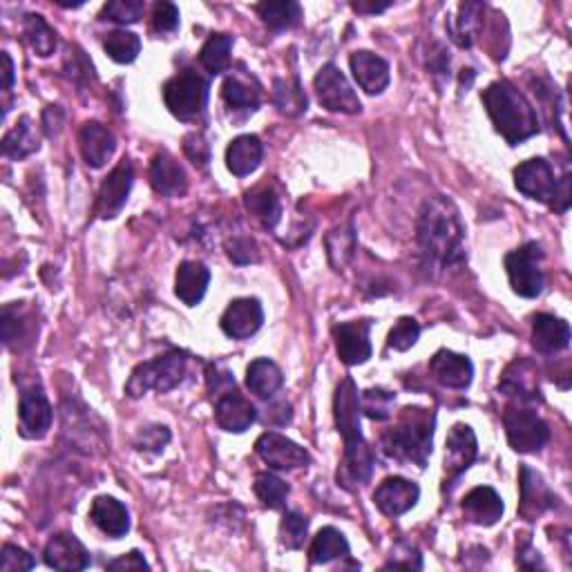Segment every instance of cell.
Here are the masks:
<instances>
[{
  "instance_id": "obj_1",
  "label": "cell",
  "mask_w": 572,
  "mask_h": 572,
  "mask_svg": "<svg viewBox=\"0 0 572 572\" xmlns=\"http://www.w3.org/2000/svg\"><path fill=\"white\" fill-rule=\"evenodd\" d=\"M333 416L340 436L345 438V456L338 470V483L347 490H356L369 481L374 470V456H371L365 436L360 432V398L354 380H342L333 398Z\"/></svg>"
},
{
  "instance_id": "obj_2",
  "label": "cell",
  "mask_w": 572,
  "mask_h": 572,
  "mask_svg": "<svg viewBox=\"0 0 572 572\" xmlns=\"http://www.w3.org/2000/svg\"><path fill=\"white\" fill-rule=\"evenodd\" d=\"M421 251L438 266H452L463 262L465 226L459 208L443 195L427 199L416 228Z\"/></svg>"
},
{
  "instance_id": "obj_3",
  "label": "cell",
  "mask_w": 572,
  "mask_h": 572,
  "mask_svg": "<svg viewBox=\"0 0 572 572\" xmlns=\"http://www.w3.org/2000/svg\"><path fill=\"white\" fill-rule=\"evenodd\" d=\"M483 103L501 137L519 146L539 132V117L532 103L510 81H494L483 90Z\"/></svg>"
},
{
  "instance_id": "obj_4",
  "label": "cell",
  "mask_w": 572,
  "mask_h": 572,
  "mask_svg": "<svg viewBox=\"0 0 572 572\" xmlns=\"http://www.w3.org/2000/svg\"><path fill=\"white\" fill-rule=\"evenodd\" d=\"M434 414L427 409L407 407L398 423L383 436V452L398 463L418 465L423 470L432 454Z\"/></svg>"
},
{
  "instance_id": "obj_5",
  "label": "cell",
  "mask_w": 572,
  "mask_h": 572,
  "mask_svg": "<svg viewBox=\"0 0 572 572\" xmlns=\"http://www.w3.org/2000/svg\"><path fill=\"white\" fill-rule=\"evenodd\" d=\"M514 186L530 199L548 204L564 213L570 206V177L557 179L546 159H530L514 170Z\"/></svg>"
},
{
  "instance_id": "obj_6",
  "label": "cell",
  "mask_w": 572,
  "mask_h": 572,
  "mask_svg": "<svg viewBox=\"0 0 572 572\" xmlns=\"http://www.w3.org/2000/svg\"><path fill=\"white\" fill-rule=\"evenodd\" d=\"M186 374V356L179 351H170L166 356H159L150 362H141L130 374L126 385V394L130 398H141L148 392L166 394L175 389Z\"/></svg>"
},
{
  "instance_id": "obj_7",
  "label": "cell",
  "mask_w": 572,
  "mask_h": 572,
  "mask_svg": "<svg viewBox=\"0 0 572 572\" xmlns=\"http://www.w3.org/2000/svg\"><path fill=\"white\" fill-rule=\"evenodd\" d=\"M166 108L181 121H190L204 112L208 101V81L195 70L175 74L164 85Z\"/></svg>"
},
{
  "instance_id": "obj_8",
  "label": "cell",
  "mask_w": 572,
  "mask_h": 572,
  "mask_svg": "<svg viewBox=\"0 0 572 572\" xmlns=\"http://www.w3.org/2000/svg\"><path fill=\"white\" fill-rule=\"evenodd\" d=\"M541 246L530 242L521 249L505 255V271H508L512 291L521 298H537L543 291V271H541Z\"/></svg>"
},
{
  "instance_id": "obj_9",
  "label": "cell",
  "mask_w": 572,
  "mask_h": 572,
  "mask_svg": "<svg viewBox=\"0 0 572 572\" xmlns=\"http://www.w3.org/2000/svg\"><path fill=\"white\" fill-rule=\"evenodd\" d=\"M503 425L510 447L521 454L539 452L550 438L548 425L543 423L541 416H537V412H532V409L510 407L508 412L503 414Z\"/></svg>"
},
{
  "instance_id": "obj_10",
  "label": "cell",
  "mask_w": 572,
  "mask_h": 572,
  "mask_svg": "<svg viewBox=\"0 0 572 572\" xmlns=\"http://www.w3.org/2000/svg\"><path fill=\"white\" fill-rule=\"evenodd\" d=\"M316 94L322 108H327L329 112H345V114H356L362 110V103L358 99V94L351 88L347 76L340 72L338 65L327 63L324 68L316 74Z\"/></svg>"
},
{
  "instance_id": "obj_11",
  "label": "cell",
  "mask_w": 572,
  "mask_h": 572,
  "mask_svg": "<svg viewBox=\"0 0 572 572\" xmlns=\"http://www.w3.org/2000/svg\"><path fill=\"white\" fill-rule=\"evenodd\" d=\"M255 452L260 454V459L266 465L282 472L300 470V467H307L311 463V456L304 447L278 432H266L257 438Z\"/></svg>"
},
{
  "instance_id": "obj_12",
  "label": "cell",
  "mask_w": 572,
  "mask_h": 572,
  "mask_svg": "<svg viewBox=\"0 0 572 572\" xmlns=\"http://www.w3.org/2000/svg\"><path fill=\"white\" fill-rule=\"evenodd\" d=\"M132 181H135V168L130 159H123L121 164L103 181L97 199V215L101 219H114L128 202Z\"/></svg>"
},
{
  "instance_id": "obj_13",
  "label": "cell",
  "mask_w": 572,
  "mask_h": 572,
  "mask_svg": "<svg viewBox=\"0 0 572 572\" xmlns=\"http://www.w3.org/2000/svg\"><path fill=\"white\" fill-rule=\"evenodd\" d=\"M369 320H356V322H342L333 329V338H336V349L340 360L349 367L365 365L371 358V340H369Z\"/></svg>"
},
{
  "instance_id": "obj_14",
  "label": "cell",
  "mask_w": 572,
  "mask_h": 572,
  "mask_svg": "<svg viewBox=\"0 0 572 572\" xmlns=\"http://www.w3.org/2000/svg\"><path fill=\"white\" fill-rule=\"evenodd\" d=\"M262 322H264L262 304L255 298L233 300L231 304H228V309L224 311L222 320H219V324H222V331L228 338H235V340L251 338L253 333L260 331Z\"/></svg>"
},
{
  "instance_id": "obj_15",
  "label": "cell",
  "mask_w": 572,
  "mask_h": 572,
  "mask_svg": "<svg viewBox=\"0 0 572 572\" xmlns=\"http://www.w3.org/2000/svg\"><path fill=\"white\" fill-rule=\"evenodd\" d=\"M18 418H21V432L27 438H43L52 427V405L41 387L25 389L18 403Z\"/></svg>"
},
{
  "instance_id": "obj_16",
  "label": "cell",
  "mask_w": 572,
  "mask_h": 572,
  "mask_svg": "<svg viewBox=\"0 0 572 572\" xmlns=\"http://www.w3.org/2000/svg\"><path fill=\"white\" fill-rule=\"evenodd\" d=\"M479 454V447H476V436L472 432L470 425L456 423L450 434H447L445 443V472L447 479L454 481L470 467Z\"/></svg>"
},
{
  "instance_id": "obj_17",
  "label": "cell",
  "mask_w": 572,
  "mask_h": 572,
  "mask_svg": "<svg viewBox=\"0 0 572 572\" xmlns=\"http://www.w3.org/2000/svg\"><path fill=\"white\" fill-rule=\"evenodd\" d=\"M418 497H421L418 485L403 479V476H389L374 492L378 510L387 514V517H400V514L409 512L418 503Z\"/></svg>"
},
{
  "instance_id": "obj_18",
  "label": "cell",
  "mask_w": 572,
  "mask_h": 572,
  "mask_svg": "<svg viewBox=\"0 0 572 572\" xmlns=\"http://www.w3.org/2000/svg\"><path fill=\"white\" fill-rule=\"evenodd\" d=\"M432 376L447 389H467L474 378L472 360L461 354H454L450 349L436 351V356L429 362Z\"/></svg>"
},
{
  "instance_id": "obj_19",
  "label": "cell",
  "mask_w": 572,
  "mask_h": 572,
  "mask_svg": "<svg viewBox=\"0 0 572 572\" xmlns=\"http://www.w3.org/2000/svg\"><path fill=\"white\" fill-rule=\"evenodd\" d=\"M45 564L54 570H85L90 568V552L74 535H56L47 541L43 552Z\"/></svg>"
},
{
  "instance_id": "obj_20",
  "label": "cell",
  "mask_w": 572,
  "mask_h": 572,
  "mask_svg": "<svg viewBox=\"0 0 572 572\" xmlns=\"http://www.w3.org/2000/svg\"><path fill=\"white\" fill-rule=\"evenodd\" d=\"M215 421L219 427L226 429V432L242 434L257 421V412L249 400L237 394L233 389V392L217 398Z\"/></svg>"
},
{
  "instance_id": "obj_21",
  "label": "cell",
  "mask_w": 572,
  "mask_h": 572,
  "mask_svg": "<svg viewBox=\"0 0 572 572\" xmlns=\"http://www.w3.org/2000/svg\"><path fill=\"white\" fill-rule=\"evenodd\" d=\"M150 184L159 195L181 197L188 188V179L175 157H170L168 152H159L150 161Z\"/></svg>"
},
{
  "instance_id": "obj_22",
  "label": "cell",
  "mask_w": 572,
  "mask_h": 572,
  "mask_svg": "<svg viewBox=\"0 0 572 572\" xmlns=\"http://www.w3.org/2000/svg\"><path fill=\"white\" fill-rule=\"evenodd\" d=\"M555 501V494L543 483L541 474L530 470V467H521V517L535 521L539 514L550 510Z\"/></svg>"
},
{
  "instance_id": "obj_23",
  "label": "cell",
  "mask_w": 572,
  "mask_h": 572,
  "mask_svg": "<svg viewBox=\"0 0 572 572\" xmlns=\"http://www.w3.org/2000/svg\"><path fill=\"white\" fill-rule=\"evenodd\" d=\"M79 148L81 155L85 159V164L92 168L106 166V161L114 155V148H117V141L114 135L97 121L83 123V128L79 132Z\"/></svg>"
},
{
  "instance_id": "obj_24",
  "label": "cell",
  "mask_w": 572,
  "mask_h": 572,
  "mask_svg": "<svg viewBox=\"0 0 572 572\" xmlns=\"http://www.w3.org/2000/svg\"><path fill=\"white\" fill-rule=\"evenodd\" d=\"M532 345L539 354H559L570 345V327L566 320L539 313L532 322Z\"/></svg>"
},
{
  "instance_id": "obj_25",
  "label": "cell",
  "mask_w": 572,
  "mask_h": 572,
  "mask_svg": "<svg viewBox=\"0 0 572 572\" xmlns=\"http://www.w3.org/2000/svg\"><path fill=\"white\" fill-rule=\"evenodd\" d=\"M351 72L367 94H380L389 85V63L374 52H356L349 59Z\"/></svg>"
},
{
  "instance_id": "obj_26",
  "label": "cell",
  "mask_w": 572,
  "mask_h": 572,
  "mask_svg": "<svg viewBox=\"0 0 572 572\" xmlns=\"http://www.w3.org/2000/svg\"><path fill=\"white\" fill-rule=\"evenodd\" d=\"M463 512L467 521L476 523V526H494L503 517V499L492 488H474L463 499Z\"/></svg>"
},
{
  "instance_id": "obj_27",
  "label": "cell",
  "mask_w": 572,
  "mask_h": 572,
  "mask_svg": "<svg viewBox=\"0 0 572 572\" xmlns=\"http://www.w3.org/2000/svg\"><path fill=\"white\" fill-rule=\"evenodd\" d=\"M90 519L103 535L119 539L130 530V514L126 505L114 497H97L92 501Z\"/></svg>"
},
{
  "instance_id": "obj_28",
  "label": "cell",
  "mask_w": 572,
  "mask_h": 572,
  "mask_svg": "<svg viewBox=\"0 0 572 572\" xmlns=\"http://www.w3.org/2000/svg\"><path fill=\"white\" fill-rule=\"evenodd\" d=\"M208 284H211V271H208L202 262L179 264L175 275V293L188 307H195V304L204 300Z\"/></svg>"
},
{
  "instance_id": "obj_29",
  "label": "cell",
  "mask_w": 572,
  "mask_h": 572,
  "mask_svg": "<svg viewBox=\"0 0 572 572\" xmlns=\"http://www.w3.org/2000/svg\"><path fill=\"white\" fill-rule=\"evenodd\" d=\"M264 146L255 135H242L231 141L226 150V166L235 177H246L255 173L262 164Z\"/></svg>"
},
{
  "instance_id": "obj_30",
  "label": "cell",
  "mask_w": 572,
  "mask_h": 572,
  "mask_svg": "<svg viewBox=\"0 0 572 572\" xmlns=\"http://www.w3.org/2000/svg\"><path fill=\"white\" fill-rule=\"evenodd\" d=\"M282 383V369L269 358H257L251 362L249 369H246V387L260 398H273L280 392Z\"/></svg>"
},
{
  "instance_id": "obj_31",
  "label": "cell",
  "mask_w": 572,
  "mask_h": 572,
  "mask_svg": "<svg viewBox=\"0 0 572 572\" xmlns=\"http://www.w3.org/2000/svg\"><path fill=\"white\" fill-rule=\"evenodd\" d=\"M499 389L508 396H517L521 400H537L539 398V383H537L535 369H532L528 360L514 362V365L505 371Z\"/></svg>"
},
{
  "instance_id": "obj_32",
  "label": "cell",
  "mask_w": 572,
  "mask_h": 572,
  "mask_svg": "<svg viewBox=\"0 0 572 572\" xmlns=\"http://www.w3.org/2000/svg\"><path fill=\"white\" fill-rule=\"evenodd\" d=\"M244 204L255 219H260L264 228L278 226L280 217H282V204H280V197L275 195L269 186L249 190V193L244 195Z\"/></svg>"
},
{
  "instance_id": "obj_33",
  "label": "cell",
  "mask_w": 572,
  "mask_h": 572,
  "mask_svg": "<svg viewBox=\"0 0 572 572\" xmlns=\"http://www.w3.org/2000/svg\"><path fill=\"white\" fill-rule=\"evenodd\" d=\"M342 557H349V543L345 535H342V532L336 528H322L311 543V550H309L311 564L313 566L331 564L333 559H342Z\"/></svg>"
},
{
  "instance_id": "obj_34",
  "label": "cell",
  "mask_w": 572,
  "mask_h": 572,
  "mask_svg": "<svg viewBox=\"0 0 572 572\" xmlns=\"http://www.w3.org/2000/svg\"><path fill=\"white\" fill-rule=\"evenodd\" d=\"M481 3H465L459 7V18H452L447 30H450L452 41L459 47H472L476 34L481 30Z\"/></svg>"
},
{
  "instance_id": "obj_35",
  "label": "cell",
  "mask_w": 572,
  "mask_h": 572,
  "mask_svg": "<svg viewBox=\"0 0 572 572\" xmlns=\"http://www.w3.org/2000/svg\"><path fill=\"white\" fill-rule=\"evenodd\" d=\"M273 103L286 117H298V114L307 112L309 99L304 94L302 85L298 83V79H278L273 83Z\"/></svg>"
},
{
  "instance_id": "obj_36",
  "label": "cell",
  "mask_w": 572,
  "mask_h": 572,
  "mask_svg": "<svg viewBox=\"0 0 572 572\" xmlns=\"http://www.w3.org/2000/svg\"><path fill=\"white\" fill-rule=\"evenodd\" d=\"M38 150V137L32 128L30 117H23L7 132L3 139V155L12 159H23Z\"/></svg>"
},
{
  "instance_id": "obj_37",
  "label": "cell",
  "mask_w": 572,
  "mask_h": 572,
  "mask_svg": "<svg viewBox=\"0 0 572 572\" xmlns=\"http://www.w3.org/2000/svg\"><path fill=\"white\" fill-rule=\"evenodd\" d=\"M257 14H260L262 21L271 27V30H291L300 23L302 18V7L300 3H293V0H282V3H262L257 5Z\"/></svg>"
},
{
  "instance_id": "obj_38",
  "label": "cell",
  "mask_w": 572,
  "mask_h": 572,
  "mask_svg": "<svg viewBox=\"0 0 572 572\" xmlns=\"http://www.w3.org/2000/svg\"><path fill=\"white\" fill-rule=\"evenodd\" d=\"M231 50H233V36L228 34H215L208 38L199 54L204 68L211 74H222L231 65Z\"/></svg>"
},
{
  "instance_id": "obj_39",
  "label": "cell",
  "mask_w": 572,
  "mask_h": 572,
  "mask_svg": "<svg viewBox=\"0 0 572 572\" xmlns=\"http://www.w3.org/2000/svg\"><path fill=\"white\" fill-rule=\"evenodd\" d=\"M23 34H25V41L30 43L32 50L38 54V56H52L54 50H56V32L52 30L50 25H47V21L43 16H38V14H30L25 18V25H23Z\"/></svg>"
},
{
  "instance_id": "obj_40",
  "label": "cell",
  "mask_w": 572,
  "mask_h": 572,
  "mask_svg": "<svg viewBox=\"0 0 572 572\" xmlns=\"http://www.w3.org/2000/svg\"><path fill=\"white\" fill-rule=\"evenodd\" d=\"M222 97L235 110L253 112L260 106V90H257V85H251L249 81L240 79V76H228L222 85Z\"/></svg>"
},
{
  "instance_id": "obj_41",
  "label": "cell",
  "mask_w": 572,
  "mask_h": 572,
  "mask_svg": "<svg viewBox=\"0 0 572 572\" xmlns=\"http://www.w3.org/2000/svg\"><path fill=\"white\" fill-rule=\"evenodd\" d=\"M103 47H106V52L114 63H132L139 56L141 52V41L137 34L126 32V30H117V32H110L106 36V41H103Z\"/></svg>"
},
{
  "instance_id": "obj_42",
  "label": "cell",
  "mask_w": 572,
  "mask_h": 572,
  "mask_svg": "<svg viewBox=\"0 0 572 572\" xmlns=\"http://www.w3.org/2000/svg\"><path fill=\"white\" fill-rule=\"evenodd\" d=\"M253 490L257 494V499H260L269 510L284 508L286 497H289V485L273 474H257Z\"/></svg>"
},
{
  "instance_id": "obj_43",
  "label": "cell",
  "mask_w": 572,
  "mask_h": 572,
  "mask_svg": "<svg viewBox=\"0 0 572 572\" xmlns=\"http://www.w3.org/2000/svg\"><path fill=\"white\" fill-rule=\"evenodd\" d=\"M309 532V519L300 512H286L280 523V541L284 548L300 550Z\"/></svg>"
},
{
  "instance_id": "obj_44",
  "label": "cell",
  "mask_w": 572,
  "mask_h": 572,
  "mask_svg": "<svg viewBox=\"0 0 572 572\" xmlns=\"http://www.w3.org/2000/svg\"><path fill=\"white\" fill-rule=\"evenodd\" d=\"M396 396L387 389H367L360 398V412H365L371 421H385L392 416V405Z\"/></svg>"
},
{
  "instance_id": "obj_45",
  "label": "cell",
  "mask_w": 572,
  "mask_h": 572,
  "mask_svg": "<svg viewBox=\"0 0 572 572\" xmlns=\"http://www.w3.org/2000/svg\"><path fill=\"white\" fill-rule=\"evenodd\" d=\"M327 246H329V260L331 264L336 266V271H340L345 266L351 255H354L356 249V240H354V228L349 226V231H331V235L327 237Z\"/></svg>"
},
{
  "instance_id": "obj_46",
  "label": "cell",
  "mask_w": 572,
  "mask_h": 572,
  "mask_svg": "<svg viewBox=\"0 0 572 572\" xmlns=\"http://www.w3.org/2000/svg\"><path fill=\"white\" fill-rule=\"evenodd\" d=\"M418 336H421V324L414 318H400L394 324V329L389 331L387 345L396 351H407L416 345Z\"/></svg>"
},
{
  "instance_id": "obj_47",
  "label": "cell",
  "mask_w": 572,
  "mask_h": 572,
  "mask_svg": "<svg viewBox=\"0 0 572 572\" xmlns=\"http://www.w3.org/2000/svg\"><path fill=\"white\" fill-rule=\"evenodd\" d=\"M143 0H112L103 7V18L114 23H137L143 16Z\"/></svg>"
},
{
  "instance_id": "obj_48",
  "label": "cell",
  "mask_w": 572,
  "mask_h": 572,
  "mask_svg": "<svg viewBox=\"0 0 572 572\" xmlns=\"http://www.w3.org/2000/svg\"><path fill=\"white\" fill-rule=\"evenodd\" d=\"M170 441V432L164 425H148L137 434V450L148 454H161Z\"/></svg>"
},
{
  "instance_id": "obj_49",
  "label": "cell",
  "mask_w": 572,
  "mask_h": 572,
  "mask_svg": "<svg viewBox=\"0 0 572 572\" xmlns=\"http://www.w3.org/2000/svg\"><path fill=\"white\" fill-rule=\"evenodd\" d=\"M226 253L235 264H253L260 262V249L251 237H233L226 242Z\"/></svg>"
},
{
  "instance_id": "obj_50",
  "label": "cell",
  "mask_w": 572,
  "mask_h": 572,
  "mask_svg": "<svg viewBox=\"0 0 572 572\" xmlns=\"http://www.w3.org/2000/svg\"><path fill=\"white\" fill-rule=\"evenodd\" d=\"M34 566H36V561L32 559V555H27L23 548L12 546V543L3 546V552H0V570L3 572L32 570Z\"/></svg>"
},
{
  "instance_id": "obj_51",
  "label": "cell",
  "mask_w": 572,
  "mask_h": 572,
  "mask_svg": "<svg viewBox=\"0 0 572 572\" xmlns=\"http://www.w3.org/2000/svg\"><path fill=\"white\" fill-rule=\"evenodd\" d=\"M152 27L159 34H170L179 27V9L173 3H157L152 9Z\"/></svg>"
},
{
  "instance_id": "obj_52",
  "label": "cell",
  "mask_w": 572,
  "mask_h": 572,
  "mask_svg": "<svg viewBox=\"0 0 572 572\" xmlns=\"http://www.w3.org/2000/svg\"><path fill=\"white\" fill-rule=\"evenodd\" d=\"M206 383H208V392L217 398H222L224 394L233 392L235 389V378L231 376V371H226L219 365H208Z\"/></svg>"
},
{
  "instance_id": "obj_53",
  "label": "cell",
  "mask_w": 572,
  "mask_h": 572,
  "mask_svg": "<svg viewBox=\"0 0 572 572\" xmlns=\"http://www.w3.org/2000/svg\"><path fill=\"white\" fill-rule=\"evenodd\" d=\"M385 568H394V570H421L423 568V559L418 555V550L412 546H396L392 552V559L387 561Z\"/></svg>"
},
{
  "instance_id": "obj_54",
  "label": "cell",
  "mask_w": 572,
  "mask_h": 572,
  "mask_svg": "<svg viewBox=\"0 0 572 572\" xmlns=\"http://www.w3.org/2000/svg\"><path fill=\"white\" fill-rule=\"evenodd\" d=\"M184 152L193 164L199 166H206L208 159H211V148H208V143L202 135H188L184 139Z\"/></svg>"
},
{
  "instance_id": "obj_55",
  "label": "cell",
  "mask_w": 572,
  "mask_h": 572,
  "mask_svg": "<svg viewBox=\"0 0 572 572\" xmlns=\"http://www.w3.org/2000/svg\"><path fill=\"white\" fill-rule=\"evenodd\" d=\"M148 568H150V564L146 559H143L139 550H132V552H128V555L114 559L108 564V570H148Z\"/></svg>"
},
{
  "instance_id": "obj_56",
  "label": "cell",
  "mask_w": 572,
  "mask_h": 572,
  "mask_svg": "<svg viewBox=\"0 0 572 572\" xmlns=\"http://www.w3.org/2000/svg\"><path fill=\"white\" fill-rule=\"evenodd\" d=\"M3 63H5V92H9L14 85V63H12V56H9L7 52H3Z\"/></svg>"
},
{
  "instance_id": "obj_57",
  "label": "cell",
  "mask_w": 572,
  "mask_h": 572,
  "mask_svg": "<svg viewBox=\"0 0 572 572\" xmlns=\"http://www.w3.org/2000/svg\"><path fill=\"white\" fill-rule=\"evenodd\" d=\"M356 9V12L360 14H378V12H385V9L389 7V3H383V5H367V3H354L351 5Z\"/></svg>"
}]
</instances>
